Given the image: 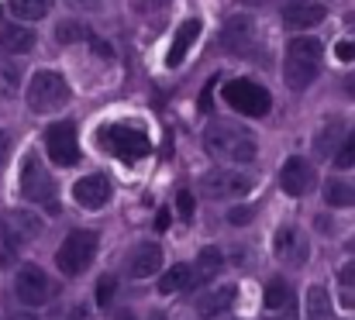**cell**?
Returning <instances> with one entry per match:
<instances>
[{
  "instance_id": "cell-1",
  "label": "cell",
  "mask_w": 355,
  "mask_h": 320,
  "mask_svg": "<svg viewBox=\"0 0 355 320\" xmlns=\"http://www.w3.org/2000/svg\"><path fill=\"white\" fill-rule=\"evenodd\" d=\"M204 145H207V152H211L214 159H221V162H238V166H245V162H252V159L259 155L255 134H252L245 124L232 121V117L211 121L207 131H204Z\"/></svg>"
},
{
  "instance_id": "cell-2",
  "label": "cell",
  "mask_w": 355,
  "mask_h": 320,
  "mask_svg": "<svg viewBox=\"0 0 355 320\" xmlns=\"http://www.w3.org/2000/svg\"><path fill=\"white\" fill-rule=\"evenodd\" d=\"M321 73V42L318 38H293L286 45L283 76L290 90H307Z\"/></svg>"
},
{
  "instance_id": "cell-3",
  "label": "cell",
  "mask_w": 355,
  "mask_h": 320,
  "mask_svg": "<svg viewBox=\"0 0 355 320\" xmlns=\"http://www.w3.org/2000/svg\"><path fill=\"white\" fill-rule=\"evenodd\" d=\"M97 141H101V148L107 155H114L121 162H138V159H145L152 152L148 134L138 131V127H128V124H104L97 131Z\"/></svg>"
},
{
  "instance_id": "cell-4",
  "label": "cell",
  "mask_w": 355,
  "mask_h": 320,
  "mask_svg": "<svg viewBox=\"0 0 355 320\" xmlns=\"http://www.w3.org/2000/svg\"><path fill=\"white\" fill-rule=\"evenodd\" d=\"M24 104L35 114H52V110L69 104V83L59 73H49V69L35 73L31 83L24 87Z\"/></svg>"
},
{
  "instance_id": "cell-5",
  "label": "cell",
  "mask_w": 355,
  "mask_h": 320,
  "mask_svg": "<svg viewBox=\"0 0 355 320\" xmlns=\"http://www.w3.org/2000/svg\"><path fill=\"white\" fill-rule=\"evenodd\" d=\"M21 193H24V200L45 207L49 213L59 211V204H55V183H52V176L45 172V166H42V159L35 152L21 159Z\"/></svg>"
},
{
  "instance_id": "cell-6",
  "label": "cell",
  "mask_w": 355,
  "mask_h": 320,
  "mask_svg": "<svg viewBox=\"0 0 355 320\" xmlns=\"http://www.w3.org/2000/svg\"><path fill=\"white\" fill-rule=\"evenodd\" d=\"M221 94H225V104L238 110L241 117H266L269 107H272L269 90L255 80H228Z\"/></svg>"
},
{
  "instance_id": "cell-7",
  "label": "cell",
  "mask_w": 355,
  "mask_h": 320,
  "mask_svg": "<svg viewBox=\"0 0 355 320\" xmlns=\"http://www.w3.org/2000/svg\"><path fill=\"white\" fill-rule=\"evenodd\" d=\"M94 255H97V234H94V231H73V234H66V241L59 245L55 265H59V272H66V276H80V272L94 262Z\"/></svg>"
},
{
  "instance_id": "cell-8",
  "label": "cell",
  "mask_w": 355,
  "mask_h": 320,
  "mask_svg": "<svg viewBox=\"0 0 355 320\" xmlns=\"http://www.w3.org/2000/svg\"><path fill=\"white\" fill-rule=\"evenodd\" d=\"M252 190H255V176L252 172H235V169H211L200 179V193L207 200H238Z\"/></svg>"
},
{
  "instance_id": "cell-9",
  "label": "cell",
  "mask_w": 355,
  "mask_h": 320,
  "mask_svg": "<svg viewBox=\"0 0 355 320\" xmlns=\"http://www.w3.org/2000/svg\"><path fill=\"white\" fill-rule=\"evenodd\" d=\"M221 48L228 55H252L259 52V24L248 14H235L221 24Z\"/></svg>"
},
{
  "instance_id": "cell-10",
  "label": "cell",
  "mask_w": 355,
  "mask_h": 320,
  "mask_svg": "<svg viewBox=\"0 0 355 320\" xmlns=\"http://www.w3.org/2000/svg\"><path fill=\"white\" fill-rule=\"evenodd\" d=\"M45 152L55 166H76L80 162V141H76V127L69 121L49 124L45 131Z\"/></svg>"
},
{
  "instance_id": "cell-11",
  "label": "cell",
  "mask_w": 355,
  "mask_h": 320,
  "mask_svg": "<svg viewBox=\"0 0 355 320\" xmlns=\"http://www.w3.org/2000/svg\"><path fill=\"white\" fill-rule=\"evenodd\" d=\"M14 293L24 307H42L52 300L55 286L49 283V276L38 269V265H21L17 269V279H14Z\"/></svg>"
},
{
  "instance_id": "cell-12",
  "label": "cell",
  "mask_w": 355,
  "mask_h": 320,
  "mask_svg": "<svg viewBox=\"0 0 355 320\" xmlns=\"http://www.w3.org/2000/svg\"><path fill=\"white\" fill-rule=\"evenodd\" d=\"M272 251H276L279 262L300 269V265L307 262V255H311V245H307L304 231H297V227H279L276 238H272Z\"/></svg>"
},
{
  "instance_id": "cell-13",
  "label": "cell",
  "mask_w": 355,
  "mask_h": 320,
  "mask_svg": "<svg viewBox=\"0 0 355 320\" xmlns=\"http://www.w3.org/2000/svg\"><path fill=\"white\" fill-rule=\"evenodd\" d=\"M314 183H318V176H314V169H311V162L307 159H286V166L279 169V186L290 193V197H307L311 190H314Z\"/></svg>"
},
{
  "instance_id": "cell-14",
  "label": "cell",
  "mask_w": 355,
  "mask_h": 320,
  "mask_svg": "<svg viewBox=\"0 0 355 320\" xmlns=\"http://www.w3.org/2000/svg\"><path fill=\"white\" fill-rule=\"evenodd\" d=\"M73 200H76L83 211H101V207L111 200V179H107L104 172H94V176L76 179V186H73Z\"/></svg>"
},
{
  "instance_id": "cell-15",
  "label": "cell",
  "mask_w": 355,
  "mask_h": 320,
  "mask_svg": "<svg viewBox=\"0 0 355 320\" xmlns=\"http://www.w3.org/2000/svg\"><path fill=\"white\" fill-rule=\"evenodd\" d=\"M324 14H328V10H324V3H318V0H290V3L283 7V24L293 28V31H307V28L321 24Z\"/></svg>"
},
{
  "instance_id": "cell-16",
  "label": "cell",
  "mask_w": 355,
  "mask_h": 320,
  "mask_svg": "<svg viewBox=\"0 0 355 320\" xmlns=\"http://www.w3.org/2000/svg\"><path fill=\"white\" fill-rule=\"evenodd\" d=\"M235 296H238L235 286H218V290H211V293H200V296H197V303H193V310H197L204 320H218L221 314H228V310H232Z\"/></svg>"
},
{
  "instance_id": "cell-17",
  "label": "cell",
  "mask_w": 355,
  "mask_h": 320,
  "mask_svg": "<svg viewBox=\"0 0 355 320\" xmlns=\"http://www.w3.org/2000/svg\"><path fill=\"white\" fill-rule=\"evenodd\" d=\"M197 38H200V21H197V17L183 21V24L176 28V35H173L169 52H166V66H169V69H176V66L187 59V52L193 48V42H197Z\"/></svg>"
},
{
  "instance_id": "cell-18",
  "label": "cell",
  "mask_w": 355,
  "mask_h": 320,
  "mask_svg": "<svg viewBox=\"0 0 355 320\" xmlns=\"http://www.w3.org/2000/svg\"><path fill=\"white\" fill-rule=\"evenodd\" d=\"M290 310H297V296H293L290 283L272 279L266 286V317H279V314H290Z\"/></svg>"
},
{
  "instance_id": "cell-19",
  "label": "cell",
  "mask_w": 355,
  "mask_h": 320,
  "mask_svg": "<svg viewBox=\"0 0 355 320\" xmlns=\"http://www.w3.org/2000/svg\"><path fill=\"white\" fill-rule=\"evenodd\" d=\"M159 265H162V248H159L155 241L135 248V255H131V276H135V279H145V276L159 272Z\"/></svg>"
},
{
  "instance_id": "cell-20",
  "label": "cell",
  "mask_w": 355,
  "mask_h": 320,
  "mask_svg": "<svg viewBox=\"0 0 355 320\" xmlns=\"http://www.w3.org/2000/svg\"><path fill=\"white\" fill-rule=\"evenodd\" d=\"M3 220H7V227L14 231V238L24 245V241H35L38 234H42V220L35 217L31 211H7V213H0Z\"/></svg>"
},
{
  "instance_id": "cell-21",
  "label": "cell",
  "mask_w": 355,
  "mask_h": 320,
  "mask_svg": "<svg viewBox=\"0 0 355 320\" xmlns=\"http://www.w3.org/2000/svg\"><path fill=\"white\" fill-rule=\"evenodd\" d=\"M0 48L10 52V55H24L35 48V35L31 28H21V24H3L0 28Z\"/></svg>"
},
{
  "instance_id": "cell-22",
  "label": "cell",
  "mask_w": 355,
  "mask_h": 320,
  "mask_svg": "<svg viewBox=\"0 0 355 320\" xmlns=\"http://www.w3.org/2000/svg\"><path fill=\"white\" fill-rule=\"evenodd\" d=\"M221 269H225V255H221L218 248H204V251L197 255V265H193V283L204 286V283L218 279Z\"/></svg>"
},
{
  "instance_id": "cell-23",
  "label": "cell",
  "mask_w": 355,
  "mask_h": 320,
  "mask_svg": "<svg viewBox=\"0 0 355 320\" xmlns=\"http://www.w3.org/2000/svg\"><path fill=\"white\" fill-rule=\"evenodd\" d=\"M342 141H345V124L338 121V117H331L324 127H321V134H318V141H314V152L318 155H335L338 148H342Z\"/></svg>"
},
{
  "instance_id": "cell-24",
  "label": "cell",
  "mask_w": 355,
  "mask_h": 320,
  "mask_svg": "<svg viewBox=\"0 0 355 320\" xmlns=\"http://www.w3.org/2000/svg\"><path fill=\"white\" fill-rule=\"evenodd\" d=\"M190 283H193V269H190V265H173V269L159 279V293H162V296H173V293H183Z\"/></svg>"
},
{
  "instance_id": "cell-25",
  "label": "cell",
  "mask_w": 355,
  "mask_h": 320,
  "mask_svg": "<svg viewBox=\"0 0 355 320\" xmlns=\"http://www.w3.org/2000/svg\"><path fill=\"white\" fill-rule=\"evenodd\" d=\"M307 320H331V296L324 286L307 290Z\"/></svg>"
},
{
  "instance_id": "cell-26",
  "label": "cell",
  "mask_w": 355,
  "mask_h": 320,
  "mask_svg": "<svg viewBox=\"0 0 355 320\" xmlns=\"http://www.w3.org/2000/svg\"><path fill=\"white\" fill-rule=\"evenodd\" d=\"M52 10V0H10V14L17 21H42Z\"/></svg>"
},
{
  "instance_id": "cell-27",
  "label": "cell",
  "mask_w": 355,
  "mask_h": 320,
  "mask_svg": "<svg viewBox=\"0 0 355 320\" xmlns=\"http://www.w3.org/2000/svg\"><path fill=\"white\" fill-rule=\"evenodd\" d=\"M17 251H21V241L14 238V231L7 227V220L0 217V265L10 269L17 262Z\"/></svg>"
},
{
  "instance_id": "cell-28",
  "label": "cell",
  "mask_w": 355,
  "mask_h": 320,
  "mask_svg": "<svg viewBox=\"0 0 355 320\" xmlns=\"http://www.w3.org/2000/svg\"><path fill=\"white\" fill-rule=\"evenodd\" d=\"M324 200H328V207H355V186L342 183V179H331L324 186Z\"/></svg>"
},
{
  "instance_id": "cell-29",
  "label": "cell",
  "mask_w": 355,
  "mask_h": 320,
  "mask_svg": "<svg viewBox=\"0 0 355 320\" xmlns=\"http://www.w3.org/2000/svg\"><path fill=\"white\" fill-rule=\"evenodd\" d=\"M90 35H94V31H90L87 24H80V21H62V24L55 28V42H59V45H73V42H83V38L90 42Z\"/></svg>"
},
{
  "instance_id": "cell-30",
  "label": "cell",
  "mask_w": 355,
  "mask_h": 320,
  "mask_svg": "<svg viewBox=\"0 0 355 320\" xmlns=\"http://www.w3.org/2000/svg\"><path fill=\"white\" fill-rule=\"evenodd\" d=\"M335 166H338V169H352V166H355V127L345 134L342 148L335 152Z\"/></svg>"
},
{
  "instance_id": "cell-31",
  "label": "cell",
  "mask_w": 355,
  "mask_h": 320,
  "mask_svg": "<svg viewBox=\"0 0 355 320\" xmlns=\"http://www.w3.org/2000/svg\"><path fill=\"white\" fill-rule=\"evenodd\" d=\"M114 293H118V279L114 276H101V283H97V303L107 307L114 300Z\"/></svg>"
},
{
  "instance_id": "cell-32",
  "label": "cell",
  "mask_w": 355,
  "mask_h": 320,
  "mask_svg": "<svg viewBox=\"0 0 355 320\" xmlns=\"http://www.w3.org/2000/svg\"><path fill=\"white\" fill-rule=\"evenodd\" d=\"M176 207H180V217H183V220H193V193H190V190H180Z\"/></svg>"
},
{
  "instance_id": "cell-33",
  "label": "cell",
  "mask_w": 355,
  "mask_h": 320,
  "mask_svg": "<svg viewBox=\"0 0 355 320\" xmlns=\"http://www.w3.org/2000/svg\"><path fill=\"white\" fill-rule=\"evenodd\" d=\"M169 7V0H135V10L138 14H148V10H162Z\"/></svg>"
},
{
  "instance_id": "cell-34",
  "label": "cell",
  "mask_w": 355,
  "mask_h": 320,
  "mask_svg": "<svg viewBox=\"0 0 355 320\" xmlns=\"http://www.w3.org/2000/svg\"><path fill=\"white\" fill-rule=\"evenodd\" d=\"M335 55H338V59H345V62H352L355 59V42H338Z\"/></svg>"
},
{
  "instance_id": "cell-35",
  "label": "cell",
  "mask_w": 355,
  "mask_h": 320,
  "mask_svg": "<svg viewBox=\"0 0 355 320\" xmlns=\"http://www.w3.org/2000/svg\"><path fill=\"white\" fill-rule=\"evenodd\" d=\"M338 279H342V286H345V290H352L355 286V262H349V265L338 272Z\"/></svg>"
},
{
  "instance_id": "cell-36",
  "label": "cell",
  "mask_w": 355,
  "mask_h": 320,
  "mask_svg": "<svg viewBox=\"0 0 355 320\" xmlns=\"http://www.w3.org/2000/svg\"><path fill=\"white\" fill-rule=\"evenodd\" d=\"M7 155H10V138H7V134L0 131V166L7 162Z\"/></svg>"
},
{
  "instance_id": "cell-37",
  "label": "cell",
  "mask_w": 355,
  "mask_h": 320,
  "mask_svg": "<svg viewBox=\"0 0 355 320\" xmlns=\"http://www.w3.org/2000/svg\"><path fill=\"white\" fill-rule=\"evenodd\" d=\"M155 231H169V211H159V217H155Z\"/></svg>"
},
{
  "instance_id": "cell-38",
  "label": "cell",
  "mask_w": 355,
  "mask_h": 320,
  "mask_svg": "<svg viewBox=\"0 0 355 320\" xmlns=\"http://www.w3.org/2000/svg\"><path fill=\"white\" fill-rule=\"evenodd\" d=\"M228 217H232L235 224H245V220L252 217V211H245V207H238V211H232V213H228Z\"/></svg>"
},
{
  "instance_id": "cell-39",
  "label": "cell",
  "mask_w": 355,
  "mask_h": 320,
  "mask_svg": "<svg viewBox=\"0 0 355 320\" xmlns=\"http://www.w3.org/2000/svg\"><path fill=\"white\" fill-rule=\"evenodd\" d=\"M248 7H269V3H276V0H245Z\"/></svg>"
},
{
  "instance_id": "cell-40",
  "label": "cell",
  "mask_w": 355,
  "mask_h": 320,
  "mask_svg": "<svg viewBox=\"0 0 355 320\" xmlns=\"http://www.w3.org/2000/svg\"><path fill=\"white\" fill-rule=\"evenodd\" d=\"M345 90H349V97H355V73L345 80Z\"/></svg>"
},
{
  "instance_id": "cell-41",
  "label": "cell",
  "mask_w": 355,
  "mask_h": 320,
  "mask_svg": "<svg viewBox=\"0 0 355 320\" xmlns=\"http://www.w3.org/2000/svg\"><path fill=\"white\" fill-rule=\"evenodd\" d=\"M345 303H349V307H355V286H352V290H345Z\"/></svg>"
},
{
  "instance_id": "cell-42",
  "label": "cell",
  "mask_w": 355,
  "mask_h": 320,
  "mask_svg": "<svg viewBox=\"0 0 355 320\" xmlns=\"http://www.w3.org/2000/svg\"><path fill=\"white\" fill-rule=\"evenodd\" d=\"M349 251H355V238H349Z\"/></svg>"
},
{
  "instance_id": "cell-43",
  "label": "cell",
  "mask_w": 355,
  "mask_h": 320,
  "mask_svg": "<svg viewBox=\"0 0 355 320\" xmlns=\"http://www.w3.org/2000/svg\"><path fill=\"white\" fill-rule=\"evenodd\" d=\"M14 320H35V317H31V314H24V317H14Z\"/></svg>"
},
{
  "instance_id": "cell-44",
  "label": "cell",
  "mask_w": 355,
  "mask_h": 320,
  "mask_svg": "<svg viewBox=\"0 0 355 320\" xmlns=\"http://www.w3.org/2000/svg\"><path fill=\"white\" fill-rule=\"evenodd\" d=\"M121 320H135V317H131V314H121Z\"/></svg>"
},
{
  "instance_id": "cell-45",
  "label": "cell",
  "mask_w": 355,
  "mask_h": 320,
  "mask_svg": "<svg viewBox=\"0 0 355 320\" xmlns=\"http://www.w3.org/2000/svg\"><path fill=\"white\" fill-rule=\"evenodd\" d=\"M87 3H90V0H87Z\"/></svg>"
}]
</instances>
